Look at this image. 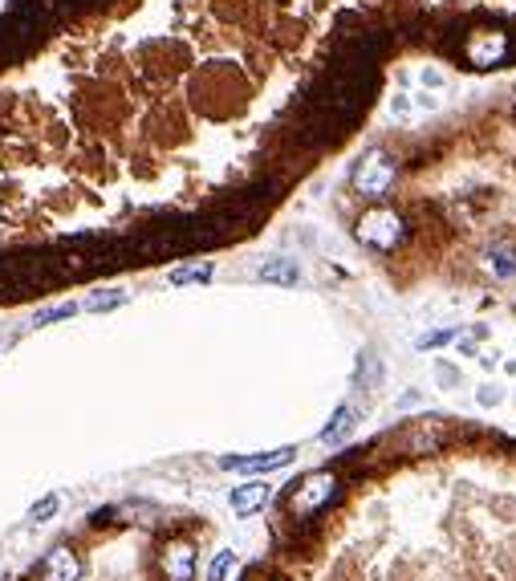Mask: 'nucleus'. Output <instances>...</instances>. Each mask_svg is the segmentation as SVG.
<instances>
[{
    "instance_id": "1",
    "label": "nucleus",
    "mask_w": 516,
    "mask_h": 581,
    "mask_svg": "<svg viewBox=\"0 0 516 581\" xmlns=\"http://www.w3.org/2000/svg\"><path fill=\"white\" fill-rule=\"evenodd\" d=\"M394 175H399V163H394L391 151H366L362 159L354 163V171H350V187L362 195V200H378V195H386L394 183Z\"/></svg>"
},
{
    "instance_id": "2",
    "label": "nucleus",
    "mask_w": 516,
    "mask_h": 581,
    "mask_svg": "<svg viewBox=\"0 0 516 581\" xmlns=\"http://www.w3.org/2000/svg\"><path fill=\"white\" fill-rule=\"evenodd\" d=\"M402 236H407V228H402V219L394 216L391 208H374V211H366V216L358 219V240H362L366 248L391 252Z\"/></svg>"
},
{
    "instance_id": "3",
    "label": "nucleus",
    "mask_w": 516,
    "mask_h": 581,
    "mask_svg": "<svg viewBox=\"0 0 516 581\" xmlns=\"http://www.w3.org/2000/svg\"><path fill=\"white\" fill-rule=\"evenodd\" d=\"M334 488H337V476L334 472H314V476H306L301 484H297V492L289 496V508H293L297 516H309V513H317V508L334 496Z\"/></svg>"
},
{
    "instance_id": "4",
    "label": "nucleus",
    "mask_w": 516,
    "mask_h": 581,
    "mask_svg": "<svg viewBox=\"0 0 516 581\" xmlns=\"http://www.w3.org/2000/svg\"><path fill=\"white\" fill-rule=\"evenodd\" d=\"M293 456H297V448L257 451V456H224L220 467H224V472H244V476H257V472H273V467H285Z\"/></svg>"
},
{
    "instance_id": "5",
    "label": "nucleus",
    "mask_w": 516,
    "mask_h": 581,
    "mask_svg": "<svg viewBox=\"0 0 516 581\" xmlns=\"http://www.w3.org/2000/svg\"><path fill=\"white\" fill-rule=\"evenodd\" d=\"M167 581H192L195 577V545L192 541H171L159 557Z\"/></svg>"
},
{
    "instance_id": "6",
    "label": "nucleus",
    "mask_w": 516,
    "mask_h": 581,
    "mask_svg": "<svg viewBox=\"0 0 516 581\" xmlns=\"http://www.w3.org/2000/svg\"><path fill=\"white\" fill-rule=\"evenodd\" d=\"M41 577L45 581H77L82 577V557H77L69 545H58V549L41 561Z\"/></svg>"
},
{
    "instance_id": "7",
    "label": "nucleus",
    "mask_w": 516,
    "mask_h": 581,
    "mask_svg": "<svg viewBox=\"0 0 516 581\" xmlns=\"http://www.w3.org/2000/svg\"><path fill=\"white\" fill-rule=\"evenodd\" d=\"M268 505V484H260V480H249V484L232 488V508H236L240 516L257 513V508Z\"/></svg>"
},
{
    "instance_id": "8",
    "label": "nucleus",
    "mask_w": 516,
    "mask_h": 581,
    "mask_svg": "<svg viewBox=\"0 0 516 581\" xmlns=\"http://www.w3.org/2000/svg\"><path fill=\"white\" fill-rule=\"evenodd\" d=\"M484 268L492 276H500V281L516 276V244H492L484 252Z\"/></svg>"
},
{
    "instance_id": "9",
    "label": "nucleus",
    "mask_w": 516,
    "mask_h": 581,
    "mask_svg": "<svg viewBox=\"0 0 516 581\" xmlns=\"http://www.w3.org/2000/svg\"><path fill=\"white\" fill-rule=\"evenodd\" d=\"M354 419H358V407H354V402L337 407L334 419H329V427L322 431V443H329V448H334V443H342V439L350 435V427H354Z\"/></svg>"
},
{
    "instance_id": "10",
    "label": "nucleus",
    "mask_w": 516,
    "mask_h": 581,
    "mask_svg": "<svg viewBox=\"0 0 516 581\" xmlns=\"http://www.w3.org/2000/svg\"><path fill=\"white\" fill-rule=\"evenodd\" d=\"M260 281H273V285H297V281H301V268H297V260H285V257L265 260V265H260Z\"/></svg>"
},
{
    "instance_id": "11",
    "label": "nucleus",
    "mask_w": 516,
    "mask_h": 581,
    "mask_svg": "<svg viewBox=\"0 0 516 581\" xmlns=\"http://www.w3.org/2000/svg\"><path fill=\"white\" fill-rule=\"evenodd\" d=\"M167 281L171 285H203V281H211V265H179L167 273Z\"/></svg>"
},
{
    "instance_id": "12",
    "label": "nucleus",
    "mask_w": 516,
    "mask_h": 581,
    "mask_svg": "<svg viewBox=\"0 0 516 581\" xmlns=\"http://www.w3.org/2000/svg\"><path fill=\"white\" fill-rule=\"evenodd\" d=\"M118 306H126V293H123V289H98V293L86 297V309H90V314H106V309H118Z\"/></svg>"
},
{
    "instance_id": "13",
    "label": "nucleus",
    "mask_w": 516,
    "mask_h": 581,
    "mask_svg": "<svg viewBox=\"0 0 516 581\" xmlns=\"http://www.w3.org/2000/svg\"><path fill=\"white\" fill-rule=\"evenodd\" d=\"M232 569H236V553L232 549H220L216 557L208 561V581H228Z\"/></svg>"
},
{
    "instance_id": "14",
    "label": "nucleus",
    "mask_w": 516,
    "mask_h": 581,
    "mask_svg": "<svg viewBox=\"0 0 516 581\" xmlns=\"http://www.w3.org/2000/svg\"><path fill=\"white\" fill-rule=\"evenodd\" d=\"M58 508H61V496H58V492H49V496H41L37 505L29 508V521H33V524H45L49 516H58Z\"/></svg>"
},
{
    "instance_id": "15",
    "label": "nucleus",
    "mask_w": 516,
    "mask_h": 581,
    "mask_svg": "<svg viewBox=\"0 0 516 581\" xmlns=\"http://www.w3.org/2000/svg\"><path fill=\"white\" fill-rule=\"evenodd\" d=\"M77 306L74 301H66V306H49V309H37L33 314V325H49V322H66V317H74Z\"/></svg>"
},
{
    "instance_id": "16",
    "label": "nucleus",
    "mask_w": 516,
    "mask_h": 581,
    "mask_svg": "<svg viewBox=\"0 0 516 581\" xmlns=\"http://www.w3.org/2000/svg\"><path fill=\"white\" fill-rule=\"evenodd\" d=\"M456 338V330H435V334H423L419 338V350H431V346H448Z\"/></svg>"
},
{
    "instance_id": "17",
    "label": "nucleus",
    "mask_w": 516,
    "mask_h": 581,
    "mask_svg": "<svg viewBox=\"0 0 516 581\" xmlns=\"http://www.w3.org/2000/svg\"><path fill=\"white\" fill-rule=\"evenodd\" d=\"M440 382H456V370H451V366H440Z\"/></svg>"
}]
</instances>
